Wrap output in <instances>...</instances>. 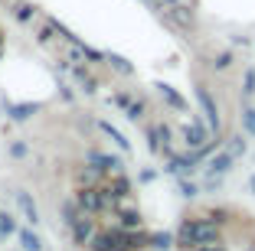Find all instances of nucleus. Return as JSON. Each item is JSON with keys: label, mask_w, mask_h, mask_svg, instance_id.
<instances>
[{"label": "nucleus", "mask_w": 255, "mask_h": 251, "mask_svg": "<svg viewBox=\"0 0 255 251\" xmlns=\"http://www.w3.org/2000/svg\"><path fill=\"white\" fill-rule=\"evenodd\" d=\"M233 167H236V157L229 154V150H219V154H213L210 160H206V167H203V176H226Z\"/></svg>", "instance_id": "39448f33"}, {"label": "nucleus", "mask_w": 255, "mask_h": 251, "mask_svg": "<svg viewBox=\"0 0 255 251\" xmlns=\"http://www.w3.org/2000/svg\"><path fill=\"white\" fill-rule=\"evenodd\" d=\"M79 215H82V209H79V202H75V199H66V202H62V222H66L69 229L79 222Z\"/></svg>", "instance_id": "a211bd4d"}, {"label": "nucleus", "mask_w": 255, "mask_h": 251, "mask_svg": "<svg viewBox=\"0 0 255 251\" xmlns=\"http://www.w3.org/2000/svg\"><path fill=\"white\" fill-rule=\"evenodd\" d=\"M242 131L249 134V137H255V104L246 101V108H242Z\"/></svg>", "instance_id": "412c9836"}, {"label": "nucleus", "mask_w": 255, "mask_h": 251, "mask_svg": "<svg viewBox=\"0 0 255 251\" xmlns=\"http://www.w3.org/2000/svg\"><path fill=\"white\" fill-rule=\"evenodd\" d=\"M252 95H255V69L249 66V69H246V75H242V98L249 101Z\"/></svg>", "instance_id": "b1692460"}, {"label": "nucleus", "mask_w": 255, "mask_h": 251, "mask_svg": "<svg viewBox=\"0 0 255 251\" xmlns=\"http://www.w3.org/2000/svg\"><path fill=\"white\" fill-rule=\"evenodd\" d=\"M16 202H20V209H23V215H26V222H30V225H36L39 222V209H36V202L30 199V192H16Z\"/></svg>", "instance_id": "f8f14e48"}, {"label": "nucleus", "mask_w": 255, "mask_h": 251, "mask_svg": "<svg viewBox=\"0 0 255 251\" xmlns=\"http://www.w3.org/2000/svg\"><path fill=\"white\" fill-rule=\"evenodd\" d=\"M233 62H236V52L233 49H223V52H216V56H213L210 69H213V72H229V69H233Z\"/></svg>", "instance_id": "2eb2a0df"}, {"label": "nucleus", "mask_w": 255, "mask_h": 251, "mask_svg": "<svg viewBox=\"0 0 255 251\" xmlns=\"http://www.w3.org/2000/svg\"><path fill=\"white\" fill-rule=\"evenodd\" d=\"M72 238H75V245H92V238H95V219H92L89 212H82L79 215V222L72 225Z\"/></svg>", "instance_id": "0eeeda50"}, {"label": "nucleus", "mask_w": 255, "mask_h": 251, "mask_svg": "<svg viewBox=\"0 0 255 251\" xmlns=\"http://www.w3.org/2000/svg\"><path fill=\"white\" fill-rule=\"evenodd\" d=\"M89 163H95L98 170H102V173H108V176H115V173H121V170H125L121 157H112V154H95V150L89 154Z\"/></svg>", "instance_id": "6e6552de"}, {"label": "nucleus", "mask_w": 255, "mask_h": 251, "mask_svg": "<svg viewBox=\"0 0 255 251\" xmlns=\"http://www.w3.org/2000/svg\"><path fill=\"white\" fill-rule=\"evenodd\" d=\"M246 137H249V134L242 131V134H229V141H226V150H229V154H233L236 160L249 154V141H246Z\"/></svg>", "instance_id": "ddd939ff"}, {"label": "nucleus", "mask_w": 255, "mask_h": 251, "mask_svg": "<svg viewBox=\"0 0 255 251\" xmlns=\"http://www.w3.org/2000/svg\"><path fill=\"white\" fill-rule=\"evenodd\" d=\"M223 242V225H216L213 219H183L177 229V245L187 251H196L200 245H219Z\"/></svg>", "instance_id": "f257e3e1"}, {"label": "nucleus", "mask_w": 255, "mask_h": 251, "mask_svg": "<svg viewBox=\"0 0 255 251\" xmlns=\"http://www.w3.org/2000/svg\"><path fill=\"white\" fill-rule=\"evenodd\" d=\"M154 176H157V173H154V170H144V173H141V183H150V179H154Z\"/></svg>", "instance_id": "72a5a7b5"}, {"label": "nucleus", "mask_w": 255, "mask_h": 251, "mask_svg": "<svg viewBox=\"0 0 255 251\" xmlns=\"http://www.w3.org/2000/svg\"><path fill=\"white\" fill-rule=\"evenodd\" d=\"M108 66H112L115 72H121V75H131V72H134V66H131L128 59H121V56H108Z\"/></svg>", "instance_id": "393cba45"}, {"label": "nucleus", "mask_w": 255, "mask_h": 251, "mask_svg": "<svg viewBox=\"0 0 255 251\" xmlns=\"http://www.w3.org/2000/svg\"><path fill=\"white\" fill-rule=\"evenodd\" d=\"M252 245H255V242H252Z\"/></svg>", "instance_id": "e433bc0d"}, {"label": "nucleus", "mask_w": 255, "mask_h": 251, "mask_svg": "<svg viewBox=\"0 0 255 251\" xmlns=\"http://www.w3.org/2000/svg\"><path fill=\"white\" fill-rule=\"evenodd\" d=\"M72 75H75V82H79V85H82V91H89V95H92V91L98 88L95 75H92V72H85L82 66H72Z\"/></svg>", "instance_id": "dca6fc26"}, {"label": "nucleus", "mask_w": 255, "mask_h": 251, "mask_svg": "<svg viewBox=\"0 0 255 251\" xmlns=\"http://www.w3.org/2000/svg\"><path fill=\"white\" fill-rule=\"evenodd\" d=\"M177 245V235H170V232H154L150 235V248L154 251H167V248H173Z\"/></svg>", "instance_id": "f3484780"}, {"label": "nucleus", "mask_w": 255, "mask_h": 251, "mask_svg": "<svg viewBox=\"0 0 255 251\" xmlns=\"http://www.w3.org/2000/svg\"><path fill=\"white\" fill-rule=\"evenodd\" d=\"M196 251H226V248H223V245H200Z\"/></svg>", "instance_id": "473e14b6"}, {"label": "nucleus", "mask_w": 255, "mask_h": 251, "mask_svg": "<svg viewBox=\"0 0 255 251\" xmlns=\"http://www.w3.org/2000/svg\"><path fill=\"white\" fill-rule=\"evenodd\" d=\"M115 212H118V225L121 229H128V232H137L141 229V212L137 209H125V202H115Z\"/></svg>", "instance_id": "9d476101"}, {"label": "nucleus", "mask_w": 255, "mask_h": 251, "mask_svg": "<svg viewBox=\"0 0 255 251\" xmlns=\"http://www.w3.org/2000/svg\"><path fill=\"white\" fill-rule=\"evenodd\" d=\"M20 245H23V251H39V248H43L39 235H36V232H30V229L20 232Z\"/></svg>", "instance_id": "4be33fe9"}, {"label": "nucleus", "mask_w": 255, "mask_h": 251, "mask_svg": "<svg viewBox=\"0 0 255 251\" xmlns=\"http://www.w3.org/2000/svg\"><path fill=\"white\" fill-rule=\"evenodd\" d=\"M246 186H249V192H252V196H255V173H252V176H249V183H246Z\"/></svg>", "instance_id": "c9c22d12"}, {"label": "nucleus", "mask_w": 255, "mask_h": 251, "mask_svg": "<svg viewBox=\"0 0 255 251\" xmlns=\"http://www.w3.org/2000/svg\"><path fill=\"white\" fill-rule=\"evenodd\" d=\"M144 3H150L154 10H160V13H164V3H160V0H144Z\"/></svg>", "instance_id": "f704fd0d"}, {"label": "nucleus", "mask_w": 255, "mask_h": 251, "mask_svg": "<svg viewBox=\"0 0 255 251\" xmlns=\"http://www.w3.org/2000/svg\"><path fill=\"white\" fill-rule=\"evenodd\" d=\"M177 189H180V196H183V199H196V196L203 192V186H200V183H193V179H187V176H180Z\"/></svg>", "instance_id": "6ab92c4d"}, {"label": "nucleus", "mask_w": 255, "mask_h": 251, "mask_svg": "<svg viewBox=\"0 0 255 251\" xmlns=\"http://www.w3.org/2000/svg\"><path fill=\"white\" fill-rule=\"evenodd\" d=\"M56 33H59V30H56V23L53 20H49V23H46V26H39V33H36V43H53V36H56Z\"/></svg>", "instance_id": "bb28decb"}, {"label": "nucleus", "mask_w": 255, "mask_h": 251, "mask_svg": "<svg viewBox=\"0 0 255 251\" xmlns=\"http://www.w3.org/2000/svg\"><path fill=\"white\" fill-rule=\"evenodd\" d=\"M112 101H115V104H118V108H128V104L134 101V98L128 95V91H118V95H115V98H112Z\"/></svg>", "instance_id": "2f4dec72"}, {"label": "nucleus", "mask_w": 255, "mask_h": 251, "mask_svg": "<svg viewBox=\"0 0 255 251\" xmlns=\"http://www.w3.org/2000/svg\"><path fill=\"white\" fill-rule=\"evenodd\" d=\"M180 137H183V144H187V150H200V147H206L216 134L210 131V124H203L200 118H193L190 124L180 127Z\"/></svg>", "instance_id": "20e7f679"}, {"label": "nucleus", "mask_w": 255, "mask_h": 251, "mask_svg": "<svg viewBox=\"0 0 255 251\" xmlns=\"http://www.w3.org/2000/svg\"><path fill=\"white\" fill-rule=\"evenodd\" d=\"M196 101H200V111H203V118H206V124H210V131L219 137V131H223V114H219V104H216V98H213V91L206 88V85H196Z\"/></svg>", "instance_id": "7ed1b4c3"}, {"label": "nucleus", "mask_w": 255, "mask_h": 251, "mask_svg": "<svg viewBox=\"0 0 255 251\" xmlns=\"http://www.w3.org/2000/svg\"><path fill=\"white\" fill-rule=\"evenodd\" d=\"M157 91H160V98H164V101L170 104V108L183 111V114H187V111H190L187 98H183V95H180V91H177V88H170V85H157Z\"/></svg>", "instance_id": "9b49d317"}, {"label": "nucleus", "mask_w": 255, "mask_h": 251, "mask_svg": "<svg viewBox=\"0 0 255 251\" xmlns=\"http://www.w3.org/2000/svg\"><path fill=\"white\" fill-rule=\"evenodd\" d=\"M33 114V104H10V118L13 121H26Z\"/></svg>", "instance_id": "c85d7f7f"}, {"label": "nucleus", "mask_w": 255, "mask_h": 251, "mask_svg": "<svg viewBox=\"0 0 255 251\" xmlns=\"http://www.w3.org/2000/svg\"><path fill=\"white\" fill-rule=\"evenodd\" d=\"M75 202H79V209L89 212V215H98V212L115 209V199L102 189V186H82V189L75 192Z\"/></svg>", "instance_id": "f03ea898"}, {"label": "nucleus", "mask_w": 255, "mask_h": 251, "mask_svg": "<svg viewBox=\"0 0 255 251\" xmlns=\"http://www.w3.org/2000/svg\"><path fill=\"white\" fill-rule=\"evenodd\" d=\"M13 16H16V23H30L33 16H36V7H33V3H16Z\"/></svg>", "instance_id": "5701e85b"}, {"label": "nucleus", "mask_w": 255, "mask_h": 251, "mask_svg": "<svg viewBox=\"0 0 255 251\" xmlns=\"http://www.w3.org/2000/svg\"><path fill=\"white\" fill-rule=\"evenodd\" d=\"M16 232V219L10 212H0V235L7 238V235H13Z\"/></svg>", "instance_id": "a878e982"}, {"label": "nucleus", "mask_w": 255, "mask_h": 251, "mask_svg": "<svg viewBox=\"0 0 255 251\" xmlns=\"http://www.w3.org/2000/svg\"><path fill=\"white\" fill-rule=\"evenodd\" d=\"M164 13H167L170 23H177V26H183V30H193L196 26V16H193V10H190L187 3H180V7H167Z\"/></svg>", "instance_id": "1a4fd4ad"}, {"label": "nucleus", "mask_w": 255, "mask_h": 251, "mask_svg": "<svg viewBox=\"0 0 255 251\" xmlns=\"http://www.w3.org/2000/svg\"><path fill=\"white\" fill-rule=\"evenodd\" d=\"M206 219H213V222H216V225H226V222L233 219V215H229V209L216 206V209H210V212H206Z\"/></svg>", "instance_id": "c756f323"}, {"label": "nucleus", "mask_w": 255, "mask_h": 251, "mask_svg": "<svg viewBox=\"0 0 255 251\" xmlns=\"http://www.w3.org/2000/svg\"><path fill=\"white\" fill-rule=\"evenodd\" d=\"M26 154H30V144H23V141L10 144V157H13V160H23Z\"/></svg>", "instance_id": "7c9ffc66"}, {"label": "nucleus", "mask_w": 255, "mask_h": 251, "mask_svg": "<svg viewBox=\"0 0 255 251\" xmlns=\"http://www.w3.org/2000/svg\"><path fill=\"white\" fill-rule=\"evenodd\" d=\"M98 179H102V170H98V167L79 173V183H82V186H98Z\"/></svg>", "instance_id": "cd10ccee"}, {"label": "nucleus", "mask_w": 255, "mask_h": 251, "mask_svg": "<svg viewBox=\"0 0 255 251\" xmlns=\"http://www.w3.org/2000/svg\"><path fill=\"white\" fill-rule=\"evenodd\" d=\"M98 127H102V134H105V137H112V144H115V147H121L125 154L131 150V141H128V137H125V134L118 131V127H112L108 121H98Z\"/></svg>", "instance_id": "4468645a"}, {"label": "nucleus", "mask_w": 255, "mask_h": 251, "mask_svg": "<svg viewBox=\"0 0 255 251\" xmlns=\"http://www.w3.org/2000/svg\"><path fill=\"white\" fill-rule=\"evenodd\" d=\"M102 189H105V192L112 196L115 202H125V199H131V179H128L125 173H115V176L108 179V183L102 186Z\"/></svg>", "instance_id": "423d86ee"}, {"label": "nucleus", "mask_w": 255, "mask_h": 251, "mask_svg": "<svg viewBox=\"0 0 255 251\" xmlns=\"http://www.w3.org/2000/svg\"><path fill=\"white\" fill-rule=\"evenodd\" d=\"M125 114H128V121H141L144 114H147V101H144V98H134V101L125 108Z\"/></svg>", "instance_id": "aec40b11"}]
</instances>
